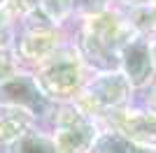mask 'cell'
I'll use <instances>...</instances> for the list:
<instances>
[{
  "label": "cell",
  "instance_id": "obj_1",
  "mask_svg": "<svg viewBox=\"0 0 156 153\" xmlns=\"http://www.w3.org/2000/svg\"><path fill=\"white\" fill-rule=\"evenodd\" d=\"M130 81L124 72H100L96 79L84 81V86L77 90V104L86 116L110 114L114 109H124L130 97Z\"/></svg>",
  "mask_w": 156,
  "mask_h": 153
},
{
  "label": "cell",
  "instance_id": "obj_2",
  "mask_svg": "<svg viewBox=\"0 0 156 153\" xmlns=\"http://www.w3.org/2000/svg\"><path fill=\"white\" fill-rule=\"evenodd\" d=\"M98 127L75 102H65L54 109V146L58 153H91Z\"/></svg>",
  "mask_w": 156,
  "mask_h": 153
},
{
  "label": "cell",
  "instance_id": "obj_3",
  "mask_svg": "<svg viewBox=\"0 0 156 153\" xmlns=\"http://www.w3.org/2000/svg\"><path fill=\"white\" fill-rule=\"evenodd\" d=\"M35 81L49 100L70 97L84 86V63L75 51H54L44 63H40Z\"/></svg>",
  "mask_w": 156,
  "mask_h": 153
},
{
  "label": "cell",
  "instance_id": "obj_4",
  "mask_svg": "<svg viewBox=\"0 0 156 153\" xmlns=\"http://www.w3.org/2000/svg\"><path fill=\"white\" fill-rule=\"evenodd\" d=\"M0 104L26 109L28 114H33V118L49 114L51 109V100L42 93L35 76L30 74H14L0 81Z\"/></svg>",
  "mask_w": 156,
  "mask_h": 153
},
{
  "label": "cell",
  "instance_id": "obj_5",
  "mask_svg": "<svg viewBox=\"0 0 156 153\" xmlns=\"http://www.w3.org/2000/svg\"><path fill=\"white\" fill-rule=\"evenodd\" d=\"M117 56H119L121 72L130 81V86L142 88L151 81L156 67H154V60H151V44L147 42V37L133 32L117 49Z\"/></svg>",
  "mask_w": 156,
  "mask_h": 153
},
{
  "label": "cell",
  "instance_id": "obj_6",
  "mask_svg": "<svg viewBox=\"0 0 156 153\" xmlns=\"http://www.w3.org/2000/svg\"><path fill=\"white\" fill-rule=\"evenodd\" d=\"M107 121L112 130L126 134L128 139L142 144V146H156V116L149 111H140V109H114L110 111Z\"/></svg>",
  "mask_w": 156,
  "mask_h": 153
},
{
  "label": "cell",
  "instance_id": "obj_7",
  "mask_svg": "<svg viewBox=\"0 0 156 153\" xmlns=\"http://www.w3.org/2000/svg\"><path fill=\"white\" fill-rule=\"evenodd\" d=\"M77 56L82 58V63L91 65L100 72H117L119 70V56L117 49H112L110 44L100 42L98 37H93L91 32L82 30L77 42Z\"/></svg>",
  "mask_w": 156,
  "mask_h": 153
},
{
  "label": "cell",
  "instance_id": "obj_8",
  "mask_svg": "<svg viewBox=\"0 0 156 153\" xmlns=\"http://www.w3.org/2000/svg\"><path fill=\"white\" fill-rule=\"evenodd\" d=\"M33 114L19 107H2L0 104V144H12L23 132L30 130Z\"/></svg>",
  "mask_w": 156,
  "mask_h": 153
},
{
  "label": "cell",
  "instance_id": "obj_9",
  "mask_svg": "<svg viewBox=\"0 0 156 153\" xmlns=\"http://www.w3.org/2000/svg\"><path fill=\"white\" fill-rule=\"evenodd\" d=\"M91 153H156V151L128 139L126 134L117 132V130H105V132H98Z\"/></svg>",
  "mask_w": 156,
  "mask_h": 153
},
{
  "label": "cell",
  "instance_id": "obj_10",
  "mask_svg": "<svg viewBox=\"0 0 156 153\" xmlns=\"http://www.w3.org/2000/svg\"><path fill=\"white\" fill-rule=\"evenodd\" d=\"M9 153H58L54 146L51 137H44V134L37 132H23L19 139H14L9 144Z\"/></svg>",
  "mask_w": 156,
  "mask_h": 153
},
{
  "label": "cell",
  "instance_id": "obj_11",
  "mask_svg": "<svg viewBox=\"0 0 156 153\" xmlns=\"http://www.w3.org/2000/svg\"><path fill=\"white\" fill-rule=\"evenodd\" d=\"M70 9H72V0H40V12L54 25L61 23L70 14Z\"/></svg>",
  "mask_w": 156,
  "mask_h": 153
},
{
  "label": "cell",
  "instance_id": "obj_12",
  "mask_svg": "<svg viewBox=\"0 0 156 153\" xmlns=\"http://www.w3.org/2000/svg\"><path fill=\"white\" fill-rule=\"evenodd\" d=\"M107 2L110 0H72V9L82 12L84 16H93V14L103 12L107 7Z\"/></svg>",
  "mask_w": 156,
  "mask_h": 153
},
{
  "label": "cell",
  "instance_id": "obj_13",
  "mask_svg": "<svg viewBox=\"0 0 156 153\" xmlns=\"http://www.w3.org/2000/svg\"><path fill=\"white\" fill-rule=\"evenodd\" d=\"M16 74V58L9 49H0V81Z\"/></svg>",
  "mask_w": 156,
  "mask_h": 153
},
{
  "label": "cell",
  "instance_id": "obj_14",
  "mask_svg": "<svg viewBox=\"0 0 156 153\" xmlns=\"http://www.w3.org/2000/svg\"><path fill=\"white\" fill-rule=\"evenodd\" d=\"M12 39V14L0 5V49H7Z\"/></svg>",
  "mask_w": 156,
  "mask_h": 153
},
{
  "label": "cell",
  "instance_id": "obj_15",
  "mask_svg": "<svg viewBox=\"0 0 156 153\" xmlns=\"http://www.w3.org/2000/svg\"><path fill=\"white\" fill-rule=\"evenodd\" d=\"M144 111H149V114L156 116V86L149 88V93H147V109Z\"/></svg>",
  "mask_w": 156,
  "mask_h": 153
},
{
  "label": "cell",
  "instance_id": "obj_16",
  "mask_svg": "<svg viewBox=\"0 0 156 153\" xmlns=\"http://www.w3.org/2000/svg\"><path fill=\"white\" fill-rule=\"evenodd\" d=\"M133 5H156V0H130Z\"/></svg>",
  "mask_w": 156,
  "mask_h": 153
},
{
  "label": "cell",
  "instance_id": "obj_17",
  "mask_svg": "<svg viewBox=\"0 0 156 153\" xmlns=\"http://www.w3.org/2000/svg\"><path fill=\"white\" fill-rule=\"evenodd\" d=\"M151 60H154V67H156V42L151 44Z\"/></svg>",
  "mask_w": 156,
  "mask_h": 153
}]
</instances>
